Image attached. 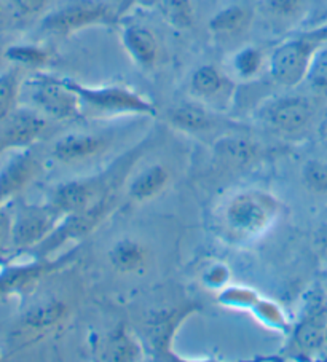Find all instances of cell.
Instances as JSON below:
<instances>
[{
	"label": "cell",
	"mask_w": 327,
	"mask_h": 362,
	"mask_svg": "<svg viewBox=\"0 0 327 362\" xmlns=\"http://www.w3.org/2000/svg\"><path fill=\"white\" fill-rule=\"evenodd\" d=\"M323 45L310 30L282 43L270 58V74L285 86H295L306 78L314 52Z\"/></svg>",
	"instance_id": "cell-1"
},
{
	"label": "cell",
	"mask_w": 327,
	"mask_h": 362,
	"mask_svg": "<svg viewBox=\"0 0 327 362\" xmlns=\"http://www.w3.org/2000/svg\"><path fill=\"white\" fill-rule=\"evenodd\" d=\"M24 93L33 104V109L42 115L62 120L79 114L80 99L62 78L39 74L24 83Z\"/></svg>",
	"instance_id": "cell-2"
},
{
	"label": "cell",
	"mask_w": 327,
	"mask_h": 362,
	"mask_svg": "<svg viewBox=\"0 0 327 362\" xmlns=\"http://www.w3.org/2000/svg\"><path fill=\"white\" fill-rule=\"evenodd\" d=\"M109 20L110 5L105 0H69L45 16L42 28L52 34L66 35Z\"/></svg>",
	"instance_id": "cell-3"
},
{
	"label": "cell",
	"mask_w": 327,
	"mask_h": 362,
	"mask_svg": "<svg viewBox=\"0 0 327 362\" xmlns=\"http://www.w3.org/2000/svg\"><path fill=\"white\" fill-rule=\"evenodd\" d=\"M80 101L93 105L98 110L107 112H139V114H154L155 109L146 99L136 93L120 88V86H104V88H88L74 80L62 78Z\"/></svg>",
	"instance_id": "cell-4"
},
{
	"label": "cell",
	"mask_w": 327,
	"mask_h": 362,
	"mask_svg": "<svg viewBox=\"0 0 327 362\" xmlns=\"http://www.w3.org/2000/svg\"><path fill=\"white\" fill-rule=\"evenodd\" d=\"M275 208L273 199L262 193H243L229 204V227L241 235H254L268 226L275 214Z\"/></svg>",
	"instance_id": "cell-5"
},
{
	"label": "cell",
	"mask_w": 327,
	"mask_h": 362,
	"mask_svg": "<svg viewBox=\"0 0 327 362\" xmlns=\"http://www.w3.org/2000/svg\"><path fill=\"white\" fill-rule=\"evenodd\" d=\"M47 122L34 109H15L0 122V152L5 148L24 147L35 141L45 129Z\"/></svg>",
	"instance_id": "cell-6"
},
{
	"label": "cell",
	"mask_w": 327,
	"mask_h": 362,
	"mask_svg": "<svg viewBox=\"0 0 327 362\" xmlns=\"http://www.w3.org/2000/svg\"><path fill=\"white\" fill-rule=\"evenodd\" d=\"M59 211L52 208L23 209L11 226V241L18 247L34 246L45 240L56 223Z\"/></svg>",
	"instance_id": "cell-7"
},
{
	"label": "cell",
	"mask_w": 327,
	"mask_h": 362,
	"mask_svg": "<svg viewBox=\"0 0 327 362\" xmlns=\"http://www.w3.org/2000/svg\"><path fill=\"white\" fill-rule=\"evenodd\" d=\"M314 115L313 104L306 98L286 96L276 99L267 107L265 117L276 129L285 133H297L310 124Z\"/></svg>",
	"instance_id": "cell-8"
},
{
	"label": "cell",
	"mask_w": 327,
	"mask_h": 362,
	"mask_svg": "<svg viewBox=\"0 0 327 362\" xmlns=\"http://www.w3.org/2000/svg\"><path fill=\"white\" fill-rule=\"evenodd\" d=\"M122 43L137 66L152 69L159 61L160 45L155 34L142 24H130L123 29Z\"/></svg>",
	"instance_id": "cell-9"
},
{
	"label": "cell",
	"mask_w": 327,
	"mask_h": 362,
	"mask_svg": "<svg viewBox=\"0 0 327 362\" xmlns=\"http://www.w3.org/2000/svg\"><path fill=\"white\" fill-rule=\"evenodd\" d=\"M37 161L29 153L16 155L0 170V204L16 195L34 177Z\"/></svg>",
	"instance_id": "cell-10"
},
{
	"label": "cell",
	"mask_w": 327,
	"mask_h": 362,
	"mask_svg": "<svg viewBox=\"0 0 327 362\" xmlns=\"http://www.w3.org/2000/svg\"><path fill=\"white\" fill-rule=\"evenodd\" d=\"M104 147V141L96 136L90 134H69L54 144L53 155L54 158L64 163L80 161L90 158L101 152Z\"/></svg>",
	"instance_id": "cell-11"
},
{
	"label": "cell",
	"mask_w": 327,
	"mask_h": 362,
	"mask_svg": "<svg viewBox=\"0 0 327 362\" xmlns=\"http://www.w3.org/2000/svg\"><path fill=\"white\" fill-rule=\"evenodd\" d=\"M93 185L86 182H71L61 185L54 192L53 206L59 212L75 214V212H84L88 209L93 198Z\"/></svg>",
	"instance_id": "cell-12"
},
{
	"label": "cell",
	"mask_w": 327,
	"mask_h": 362,
	"mask_svg": "<svg viewBox=\"0 0 327 362\" xmlns=\"http://www.w3.org/2000/svg\"><path fill=\"white\" fill-rule=\"evenodd\" d=\"M251 23V11L241 5H230L210 20V30L217 37H231L243 33Z\"/></svg>",
	"instance_id": "cell-13"
},
{
	"label": "cell",
	"mask_w": 327,
	"mask_h": 362,
	"mask_svg": "<svg viewBox=\"0 0 327 362\" xmlns=\"http://www.w3.org/2000/svg\"><path fill=\"white\" fill-rule=\"evenodd\" d=\"M169 180V173L163 166H152L137 176L130 187V195L137 202L152 198L160 193Z\"/></svg>",
	"instance_id": "cell-14"
},
{
	"label": "cell",
	"mask_w": 327,
	"mask_h": 362,
	"mask_svg": "<svg viewBox=\"0 0 327 362\" xmlns=\"http://www.w3.org/2000/svg\"><path fill=\"white\" fill-rule=\"evenodd\" d=\"M169 120L180 129L185 131H203L212 124L211 115L205 107L198 104H180L169 110Z\"/></svg>",
	"instance_id": "cell-15"
},
{
	"label": "cell",
	"mask_w": 327,
	"mask_h": 362,
	"mask_svg": "<svg viewBox=\"0 0 327 362\" xmlns=\"http://www.w3.org/2000/svg\"><path fill=\"white\" fill-rule=\"evenodd\" d=\"M217 158L229 166H246L256 158V147L246 139H224L216 146Z\"/></svg>",
	"instance_id": "cell-16"
},
{
	"label": "cell",
	"mask_w": 327,
	"mask_h": 362,
	"mask_svg": "<svg viewBox=\"0 0 327 362\" xmlns=\"http://www.w3.org/2000/svg\"><path fill=\"white\" fill-rule=\"evenodd\" d=\"M160 11L165 21L176 30H187L195 23L192 0H160Z\"/></svg>",
	"instance_id": "cell-17"
},
{
	"label": "cell",
	"mask_w": 327,
	"mask_h": 362,
	"mask_svg": "<svg viewBox=\"0 0 327 362\" xmlns=\"http://www.w3.org/2000/svg\"><path fill=\"white\" fill-rule=\"evenodd\" d=\"M225 78L214 66H201L192 74L190 88L198 98H214L224 90Z\"/></svg>",
	"instance_id": "cell-18"
},
{
	"label": "cell",
	"mask_w": 327,
	"mask_h": 362,
	"mask_svg": "<svg viewBox=\"0 0 327 362\" xmlns=\"http://www.w3.org/2000/svg\"><path fill=\"white\" fill-rule=\"evenodd\" d=\"M262 8L275 20L294 21L304 15L306 0H262Z\"/></svg>",
	"instance_id": "cell-19"
},
{
	"label": "cell",
	"mask_w": 327,
	"mask_h": 362,
	"mask_svg": "<svg viewBox=\"0 0 327 362\" xmlns=\"http://www.w3.org/2000/svg\"><path fill=\"white\" fill-rule=\"evenodd\" d=\"M326 339V326L323 320L313 317V320L305 321L299 327L297 334H295V341L297 345L305 349V351H316L323 346Z\"/></svg>",
	"instance_id": "cell-20"
},
{
	"label": "cell",
	"mask_w": 327,
	"mask_h": 362,
	"mask_svg": "<svg viewBox=\"0 0 327 362\" xmlns=\"http://www.w3.org/2000/svg\"><path fill=\"white\" fill-rule=\"evenodd\" d=\"M112 262L123 272H131L139 268L144 262V252L139 245L133 241H123L112 251Z\"/></svg>",
	"instance_id": "cell-21"
},
{
	"label": "cell",
	"mask_w": 327,
	"mask_h": 362,
	"mask_svg": "<svg viewBox=\"0 0 327 362\" xmlns=\"http://www.w3.org/2000/svg\"><path fill=\"white\" fill-rule=\"evenodd\" d=\"M20 96V82L15 72L0 74V122L15 110L16 99Z\"/></svg>",
	"instance_id": "cell-22"
},
{
	"label": "cell",
	"mask_w": 327,
	"mask_h": 362,
	"mask_svg": "<svg viewBox=\"0 0 327 362\" xmlns=\"http://www.w3.org/2000/svg\"><path fill=\"white\" fill-rule=\"evenodd\" d=\"M305 80L314 90L327 95V42L314 52Z\"/></svg>",
	"instance_id": "cell-23"
},
{
	"label": "cell",
	"mask_w": 327,
	"mask_h": 362,
	"mask_svg": "<svg viewBox=\"0 0 327 362\" xmlns=\"http://www.w3.org/2000/svg\"><path fill=\"white\" fill-rule=\"evenodd\" d=\"M263 64V56L259 48H241L234 58V69L241 78H253L259 74Z\"/></svg>",
	"instance_id": "cell-24"
},
{
	"label": "cell",
	"mask_w": 327,
	"mask_h": 362,
	"mask_svg": "<svg viewBox=\"0 0 327 362\" xmlns=\"http://www.w3.org/2000/svg\"><path fill=\"white\" fill-rule=\"evenodd\" d=\"M5 56L10 61L18 62L23 66H40L47 61V53L42 48L30 47V45H15L7 49Z\"/></svg>",
	"instance_id": "cell-25"
},
{
	"label": "cell",
	"mask_w": 327,
	"mask_h": 362,
	"mask_svg": "<svg viewBox=\"0 0 327 362\" xmlns=\"http://www.w3.org/2000/svg\"><path fill=\"white\" fill-rule=\"evenodd\" d=\"M304 179L311 190L326 193L327 192V163L319 160L308 161L304 168Z\"/></svg>",
	"instance_id": "cell-26"
},
{
	"label": "cell",
	"mask_w": 327,
	"mask_h": 362,
	"mask_svg": "<svg viewBox=\"0 0 327 362\" xmlns=\"http://www.w3.org/2000/svg\"><path fill=\"white\" fill-rule=\"evenodd\" d=\"M59 315L61 308L58 305H45V307H39L29 311L26 316V322L33 327H45L58 320Z\"/></svg>",
	"instance_id": "cell-27"
},
{
	"label": "cell",
	"mask_w": 327,
	"mask_h": 362,
	"mask_svg": "<svg viewBox=\"0 0 327 362\" xmlns=\"http://www.w3.org/2000/svg\"><path fill=\"white\" fill-rule=\"evenodd\" d=\"M107 354H110V359L114 361H130L136 358L137 349L134 346V343L131 341L127 335L120 334L110 341Z\"/></svg>",
	"instance_id": "cell-28"
},
{
	"label": "cell",
	"mask_w": 327,
	"mask_h": 362,
	"mask_svg": "<svg viewBox=\"0 0 327 362\" xmlns=\"http://www.w3.org/2000/svg\"><path fill=\"white\" fill-rule=\"evenodd\" d=\"M50 0H13L15 8L24 16H33L45 10Z\"/></svg>",
	"instance_id": "cell-29"
},
{
	"label": "cell",
	"mask_w": 327,
	"mask_h": 362,
	"mask_svg": "<svg viewBox=\"0 0 327 362\" xmlns=\"http://www.w3.org/2000/svg\"><path fill=\"white\" fill-rule=\"evenodd\" d=\"M141 5H146V7H152V5H156L160 0H137Z\"/></svg>",
	"instance_id": "cell-30"
},
{
	"label": "cell",
	"mask_w": 327,
	"mask_h": 362,
	"mask_svg": "<svg viewBox=\"0 0 327 362\" xmlns=\"http://www.w3.org/2000/svg\"><path fill=\"white\" fill-rule=\"evenodd\" d=\"M326 137H327V129H326Z\"/></svg>",
	"instance_id": "cell-31"
}]
</instances>
